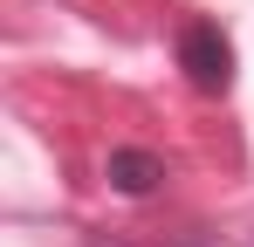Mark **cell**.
Returning <instances> with one entry per match:
<instances>
[{
	"mask_svg": "<svg viewBox=\"0 0 254 247\" xmlns=\"http://www.w3.org/2000/svg\"><path fill=\"white\" fill-rule=\"evenodd\" d=\"M103 179H110V192L144 199V192H158V185H165V158H158V151H137V144H117L110 165H103Z\"/></svg>",
	"mask_w": 254,
	"mask_h": 247,
	"instance_id": "2",
	"label": "cell"
},
{
	"mask_svg": "<svg viewBox=\"0 0 254 247\" xmlns=\"http://www.w3.org/2000/svg\"><path fill=\"white\" fill-rule=\"evenodd\" d=\"M179 69L199 96H227L234 89V41L220 21H186L179 28Z\"/></svg>",
	"mask_w": 254,
	"mask_h": 247,
	"instance_id": "1",
	"label": "cell"
}]
</instances>
